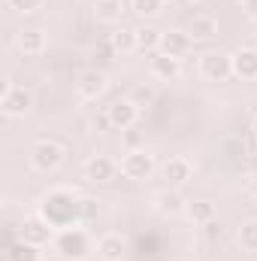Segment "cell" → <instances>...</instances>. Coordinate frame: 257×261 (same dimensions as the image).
<instances>
[{"label":"cell","instance_id":"6da1fadb","mask_svg":"<svg viewBox=\"0 0 257 261\" xmlns=\"http://www.w3.org/2000/svg\"><path fill=\"white\" fill-rule=\"evenodd\" d=\"M52 228H73V225H82V216H79V197L70 195V192H52V195L43 200V213H40Z\"/></svg>","mask_w":257,"mask_h":261},{"label":"cell","instance_id":"7a4b0ae2","mask_svg":"<svg viewBox=\"0 0 257 261\" xmlns=\"http://www.w3.org/2000/svg\"><path fill=\"white\" fill-rule=\"evenodd\" d=\"M55 252L64 261H82L88 252H91V234L79 225L73 228H61L55 234Z\"/></svg>","mask_w":257,"mask_h":261},{"label":"cell","instance_id":"3957f363","mask_svg":"<svg viewBox=\"0 0 257 261\" xmlns=\"http://www.w3.org/2000/svg\"><path fill=\"white\" fill-rule=\"evenodd\" d=\"M61 161H64V149L55 140H40V143L30 146V164H34V170L52 173V170L61 167Z\"/></svg>","mask_w":257,"mask_h":261},{"label":"cell","instance_id":"277c9868","mask_svg":"<svg viewBox=\"0 0 257 261\" xmlns=\"http://www.w3.org/2000/svg\"><path fill=\"white\" fill-rule=\"evenodd\" d=\"M121 173H124L127 179L145 182V179L154 173V158H151L145 149H130L127 155L121 158Z\"/></svg>","mask_w":257,"mask_h":261},{"label":"cell","instance_id":"5b68a950","mask_svg":"<svg viewBox=\"0 0 257 261\" xmlns=\"http://www.w3.org/2000/svg\"><path fill=\"white\" fill-rule=\"evenodd\" d=\"M200 73L209 79V82H224L233 76V55H224V52H206L200 58Z\"/></svg>","mask_w":257,"mask_h":261},{"label":"cell","instance_id":"8992f818","mask_svg":"<svg viewBox=\"0 0 257 261\" xmlns=\"http://www.w3.org/2000/svg\"><path fill=\"white\" fill-rule=\"evenodd\" d=\"M30 107H34V94H30L24 85H9V88L3 91V97H0V110H3V116H9V119L24 116Z\"/></svg>","mask_w":257,"mask_h":261},{"label":"cell","instance_id":"52a82bcc","mask_svg":"<svg viewBox=\"0 0 257 261\" xmlns=\"http://www.w3.org/2000/svg\"><path fill=\"white\" fill-rule=\"evenodd\" d=\"M106 73L103 70H97V67H88V70H82L79 76H76V91H79V97H85V100H97L103 91H106Z\"/></svg>","mask_w":257,"mask_h":261},{"label":"cell","instance_id":"ba28073f","mask_svg":"<svg viewBox=\"0 0 257 261\" xmlns=\"http://www.w3.org/2000/svg\"><path fill=\"white\" fill-rule=\"evenodd\" d=\"M18 237L27 240V243H34V246H43V243L55 240V228H52L43 216H27V219L21 222V228H18Z\"/></svg>","mask_w":257,"mask_h":261},{"label":"cell","instance_id":"9c48e42d","mask_svg":"<svg viewBox=\"0 0 257 261\" xmlns=\"http://www.w3.org/2000/svg\"><path fill=\"white\" fill-rule=\"evenodd\" d=\"M115 173H118V164L109 155H91L85 161V179L88 182H109V179H115Z\"/></svg>","mask_w":257,"mask_h":261},{"label":"cell","instance_id":"30bf717a","mask_svg":"<svg viewBox=\"0 0 257 261\" xmlns=\"http://www.w3.org/2000/svg\"><path fill=\"white\" fill-rule=\"evenodd\" d=\"M106 116H109V125L115 130H127L136 125V116H139V107L130 103V100H112L106 107Z\"/></svg>","mask_w":257,"mask_h":261},{"label":"cell","instance_id":"8fae6325","mask_svg":"<svg viewBox=\"0 0 257 261\" xmlns=\"http://www.w3.org/2000/svg\"><path fill=\"white\" fill-rule=\"evenodd\" d=\"M191 43L194 40H191L188 31H164V34H160L157 52H164V55H170V58H182V55H188Z\"/></svg>","mask_w":257,"mask_h":261},{"label":"cell","instance_id":"7c38bea8","mask_svg":"<svg viewBox=\"0 0 257 261\" xmlns=\"http://www.w3.org/2000/svg\"><path fill=\"white\" fill-rule=\"evenodd\" d=\"M151 76L154 79H164V82H173L182 76V58H170L164 52H154L151 58Z\"/></svg>","mask_w":257,"mask_h":261},{"label":"cell","instance_id":"4fadbf2b","mask_svg":"<svg viewBox=\"0 0 257 261\" xmlns=\"http://www.w3.org/2000/svg\"><path fill=\"white\" fill-rule=\"evenodd\" d=\"M160 173H164V179H167L170 189H179V186H185V182L191 179V164H188L185 158H170V161L160 167Z\"/></svg>","mask_w":257,"mask_h":261},{"label":"cell","instance_id":"5bb4252c","mask_svg":"<svg viewBox=\"0 0 257 261\" xmlns=\"http://www.w3.org/2000/svg\"><path fill=\"white\" fill-rule=\"evenodd\" d=\"M124 252H127V243H124L121 234H103L97 240V255L103 261H121Z\"/></svg>","mask_w":257,"mask_h":261},{"label":"cell","instance_id":"9a60e30c","mask_svg":"<svg viewBox=\"0 0 257 261\" xmlns=\"http://www.w3.org/2000/svg\"><path fill=\"white\" fill-rule=\"evenodd\" d=\"M154 203H157L160 216H179V213L188 210V200L179 195V189H170V186H167V192H160V195L154 197Z\"/></svg>","mask_w":257,"mask_h":261},{"label":"cell","instance_id":"2e32d148","mask_svg":"<svg viewBox=\"0 0 257 261\" xmlns=\"http://www.w3.org/2000/svg\"><path fill=\"white\" fill-rule=\"evenodd\" d=\"M233 76L239 79H257V49H239L233 55Z\"/></svg>","mask_w":257,"mask_h":261},{"label":"cell","instance_id":"e0dca14e","mask_svg":"<svg viewBox=\"0 0 257 261\" xmlns=\"http://www.w3.org/2000/svg\"><path fill=\"white\" fill-rule=\"evenodd\" d=\"M188 34H191V40H197V43H209V40L218 37V21L212 15H194Z\"/></svg>","mask_w":257,"mask_h":261},{"label":"cell","instance_id":"ac0fdd59","mask_svg":"<svg viewBox=\"0 0 257 261\" xmlns=\"http://www.w3.org/2000/svg\"><path fill=\"white\" fill-rule=\"evenodd\" d=\"M94 15L103 24H118L124 15V0H97L94 3Z\"/></svg>","mask_w":257,"mask_h":261},{"label":"cell","instance_id":"d6986e66","mask_svg":"<svg viewBox=\"0 0 257 261\" xmlns=\"http://www.w3.org/2000/svg\"><path fill=\"white\" fill-rule=\"evenodd\" d=\"M6 261H43V252H40V246H34V243H27V240H15L12 246H6Z\"/></svg>","mask_w":257,"mask_h":261},{"label":"cell","instance_id":"ffe728a7","mask_svg":"<svg viewBox=\"0 0 257 261\" xmlns=\"http://www.w3.org/2000/svg\"><path fill=\"white\" fill-rule=\"evenodd\" d=\"M109 49L118 52V55L136 52V31H130V28H115L112 37H109Z\"/></svg>","mask_w":257,"mask_h":261},{"label":"cell","instance_id":"44dd1931","mask_svg":"<svg viewBox=\"0 0 257 261\" xmlns=\"http://www.w3.org/2000/svg\"><path fill=\"white\" fill-rule=\"evenodd\" d=\"M18 49L24 52V55H40L43 49H46V34L43 31H21L18 34Z\"/></svg>","mask_w":257,"mask_h":261},{"label":"cell","instance_id":"7402d4cb","mask_svg":"<svg viewBox=\"0 0 257 261\" xmlns=\"http://www.w3.org/2000/svg\"><path fill=\"white\" fill-rule=\"evenodd\" d=\"M160 34H164V31H157V28H151V24L136 28V49H139V52H157Z\"/></svg>","mask_w":257,"mask_h":261},{"label":"cell","instance_id":"603a6c76","mask_svg":"<svg viewBox=\"0 0 257 261\" xmlns=\"http://www.w3.org/2000/svg\"><path fill=\"white\" fill-rule=\"evenodd\" d=\"M185 213H188V219L197 222V225H209V222H215V203H209V200H191Z\"/></svg>","mask_w":257,"mask_h":261},{"label":"cell","instance_id":"cb8c5ba5","mask_svg":"<svg viewBox=\"0 0 257 261\" xmlns=\"http://www.w3.org/2000/svg\"><path fill=\"white\" fill-rule=\"evenodd\" d=\"M130 9L145 21V18H154L164 12V0H130Z\"/></svg>","mask_w":257,"mask_h":261},{"label":"cell","instance_id":"d4e9b609","mask_svg":"<svg viewBox=\"0 0 257 261\" xmlns=\"http://www.w3.org/2000/svg\"><path fill=\"white\" fill-rule=\"evenodd\" d=\"M239 246L245 249V252H257V219H251V222H245L242 228H239Z\"/></svg>","mask_w":257,"mask_h":261},{"label":"cell","instance_id":"484cf974","mask_svg":"<svg viewBox=\"0 0 257 261\" xmlns=\"http://www.w3.org/2000/svg\"><path fill=\"white\" fill-rule=\"evenodd\" d=\"M79 216H82V225L94 222V219L100 216V203H97L94 197H79Z\"/></svg>","mask_w":257,"mask_h":261},{"label":"cell","instance_id":"4316f807","mask_svg":"<svg viewBox=\"0 0 257 261\" xmlns=\"http://www.w3.org/2000/svg\"><path fill=\"white\" fill-rule=\"evenodd\" d=\"M127 100L130 103H136V107H151V103H154V88H148V85H136V88L130 91Z\"/></svg>","mask_w":257,"mask_h":261},{"label":"cell","instance_id":"83f0119b","mask_svg":"<svg viewBox=\"0 0 257 261\" xmlns=\"http://www.w3.org/2000/svg\"><path fill=\"white\" fill-rule=\"evenodd\" d=\"M6 3H9L15 12H24V15H27V12H34V9H40L43 0H6Z\"/></svg>","mask_w":257,"mask_h":261},{"label":"cell","instance_id":"f1b7e54d","mask_svg":"<svg viewBox=\"0 0 257 261\" xmlns=\"http://www.w3.org/2000/svg\"><path fill=\"white\" fill-rule=\"evenodd\" d=\"M139 140H142V137H139V130H136V128L124 130V143H127V149H136V146H139Z\"/></svg>","mask_w":257,"mask_h":261},{"label":"cell","instance_id":"f546056e","mask_svg":"<svg viewBox=\"0 0 257 261\" xmlns=\"http://www.w3.org/2000/svg\"><path fill=\"white\" fill-rule=\"evenodd\" d=\"M242 9H245L251 18H257V0H242Z\"/></svg>","mask_w":257,"mask_h":261},{"label":"cell","instance_id":"4dcf8cb0","mask_svg":"<svg viewBox=\"0 0 257 261\" xmlns=\"http://www.w3.org/2000/svg\"><path fill=\"white\" fill-rule=\"evenodd\" d=\"M103 128H112V125H109V116H106V113H103L100 119H94V130H103Z\"/></svg>","mask_w":257,"mask_h":261},{"label":"cell","instance_id":"1f68e13d","mask_svg":"<svg viewBox=\"0 0 257 261\" xmlns=\"http://www.w3.org/2000/svg\"><path fill=\"white\" fill-rule=\"evenodd\" d=\"M248 170L257 176V155H248Z\"/></svg>","mask_w":257,"mask_h":261},{"label":"cell","instance_id":"d6a6232c","mask_svg":"<svg viewBox=\"0 0 257 261\" xmlns=\"http://www.w3.org/2000/svg\"><path fill=\"white\" fill-rule=\"evenodd\" d=\"M82 3H91V6H94V3H97V0H82Z\"/></svg>","mask_w":257,"mask_h":261},{"label":"cell","instance_id":"836d02e7","mask_svg":"<svg viewBox=\"0 0 257 261\" xmlns=\"http://www.w3.org/2000/svg\"><path fill=\"white\" fill-rule=\"evenodd\" d=\"M254 40H257V24H254Z\"/></svg>","mask_w":257,"mask_h":261},{"label":"cell","instance_id":"e575fe53","mask_svg":"<svg viewBox=\"0 0 257 261\" xmlns=\"http://www.w3.org/2000/svg\"><path fill=\"white\" fill-rule=\"evenodd\" d=\"M254 134H257V119H254Z\"/></svg>","mask_w":257,"mask_h":261},{"label":"cell","instance_id":"d590c367","mask_svg":"<svg viewBox=\"0 0 257 261\" xmlns=\"http://www.w3.org/2000/svg\"><path fill=\"white\" fill-rule=\"evenodd\" d=\"M191 3H203V0H191Z\"/></svg>","mask_w":257,"mask_h":261}]
</instances>
